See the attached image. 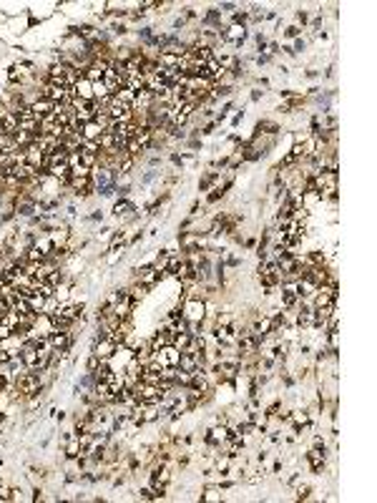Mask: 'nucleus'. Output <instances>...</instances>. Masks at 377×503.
<instances>
[{"mask_svg": "<svg viewBox=\"0 0 377 503\" xmlns=\"http://www.w3.org/2000/svg\"><path fill=\"white\" fill-rule=\"evenodd\" d=\"M164 279H166V277H164V272H159L151 262L136 265L134 269H131V282H141V285H146L148 290H153V287H156V285H161Z\"/></svg>", "mask_w": 377, "mask_h": 503, "instance_id": "f257e3e1", "label": "nucleus"}, {"mask_svg": "<svg viewBox=\"0 0 377 503\" xmlns=\"http://www.w3.org/2000/svg\"><path fill=\"white\" fill-rule=\"evenodd\" d=\"M304 466L309 468V473H315V475L327 473V466H329V453L309 445V448H307V453H304Z\"/></svg>", "mask_w": 377, "mask_h": 503, "instance_id": "f03ea898", "label": "nucleus"}, {"mask_svg": "<svg viewBox=\"0 0 377 503\" xmlns=\"http://www.w3.org/2000/svg\"><path fill=\"white\" fill-rule=\"evenodd\" d=\"M15 387H18L20 398L26 400V398H30V395H35V392H40V390H43V380H40V375H38V373L28 370V373H23V375L15 380Z\"/></svg>", "mask_w": 377, "mask_h": 503, "instance_id": "7ed1b4c3", "label": "nucleus"}, {"mask_svg": "<svg viewBox=\"0 0 377 503\" xmlns=\"http://www.w3.org/2000/svg\"><path fill=\"white\" fill-rule=\"evenodd\" d=\"M116 342L114 340H108V337H103V340H98V342H93L91 345V353L93 355H98V360H103V362H111L114 355H116Z\"/></svg>", "mask_w": 377, "mask_h": 503, "instance_id": "20e7f679", "label": "nucleus"}, {"mask_svg": "<svg viewBox=\"0 0 377 503\" xmlns=\"http://www.w3.org/2000/svg\"><path fill=\"white\" fill-rule=\"evenodd\" d=\"M126 295H128V299L139 307V304H144L146 302V297L151 295V290H148L146 285H141V282H128V285H126Z\"/></svg>", "mask_w": 377, "mask_h": 503, "instance_id": "39448f33", "label": "nucleus"}, {"mask_svg": "<svg viewBox=\"0 0 377 503\" xmlns=\"http://www.w3.org/2000/svg\"><path fill=\"white\" fill-rule=\"evenodd\" d=\"M227 498L224 491L216 486V483H204L202 486V493H199V501L202 503H221Z\"/></svg>", "mask_w": 377, "mask_h": 503, "instance_id": "423d86ee", "label": "nucleus"}, {"mask_svg": "<svg viewBox=\"0 0 377 503\" xmlns=\"http://www.w3.org/2000/svg\"><path fill=\"white\" fill-rule=\"evenodd\" d=\"M317 290H319V285L312 277H307V274H302V279L297 282V295H299V299H312V297L317 295Z\"/></svg>", "mask_w": 377, "mask_h": 503, "instance_id": "0eeeda50", "label": "nucleus"}, {"mask_svg": "<svg viewBox=\"0 0 377 503\" xmlns=\"http://www.w3.org/2000/svg\"><path fill=\"white\" fill-rule=\"evenodd\" d=\"M33 327H35V332H38L40 337H51V335L56 332L51 315H43V312H38V315H35V322H33Z\"/></svg>", "mask_w": 377, "mask_h": 503, "instance_id": "6e6552de", "label": "nucleus"}, {"mask_svg": "<svg viewBox=\"0 0 377 503\" xmlns=\"http://www.w3.org/2000/svg\"><path fill=\"white\" fill-rule=\"evenodd\" d=\"M23 151H26V161H28L30 166H35V169H43V159H46V151L38 146V144H30V146H26Z\"/></svg>", "mask_w": 377, "mask_h": 503, "instance_id": "1a4fd4ad", "label": "nucleus"}, {"mask_svg": "<svg viewBox=\"0 0 377 503\" xmlns=\"http://www.w3.org/2000/svg\"><path fill=\"white\" fill-rule=\"evenodd\" d=\"M30 111H33V116L38 121L46 119L48 114H53V101H48V98H35V101L30 103Z\"/></svg>", "mask_w": 377, "mask_h": 503, "instance_id": "9d476101", "label": "nucleus"}, {"mask_svg": "<svg viewBox=\"0 0 377 503\" xmlns=\"http://www.w3.org/2000/svg\"><path fill=\"white\" fill-rule=\"evenodd\" d=\"M101 134H103V126L98 121H88V123H83V128H81V136L86 141H98Z\"/></svg>", "mask_w": 377, "mask_h": 503, "instance_id": "9b49d317", "label": "nucleus"}, {"mask_svg": "<svg viewBox=\"0 0 377 503\" xmlns=\"http://www.w3.org/2000/svg\"><path fill=\"white\" fill-rule=\"evenodd\" d=\"M179 370H184V373H196V370H202V365H199V357L196 355H186V353H181V360H179V365H176Z\"/></svg>", "mask_w": 377, "mask_h": 503, "instance_id": "f8f14e48", "label": "nucleus"}, {"mask_svg": "<svg viewBox=\"0 0 377 503\" xmlns=\"http://www.w3.org/2000/svg\"><path fill=\"white\" fill-rule=\"evenodd\" d=\"M153 106V93L151 91H139L136 98H134V108H141V111H148Z\"/></svg>", "mask_w": 377, "mask_h": 503, "instance_id": "ddd939ff", "label": "nucleus"}, {"mask_svg": "<svg viewBox=\"0 0 377 503\" xmlns=\"http://www.w3.org/2000/svg\"><path fill=\"white\" fill-rule=\"evenodd\" d=\"M76 89V96L83 98V101H93V83L88 78H78V83L73 86Z\"/></svg>", "mask_w": 377, "mask_h": 503, "instance_id": "4468645a", "label": "nucleus"}, {"mask_svg": "<svg viewBox=\"0 0 377 503\" xmlns=\"http://www.w3.org/2000/svg\"><path fill=\"white\" fill-rule=\"evenodd\" d=\"M33 247L43 254V257H51L53 254V242H51V237L48 234H38L35 237V242H33Z\"/></svg>", "mask_w": 377, "mask_h": 503, "instance_id": "2eb2a0df", "label": "nucleus"}, {"mask_svg": "<svg viewBox=\"0 0 377 503\" xmlns=\"http://www.w3.org/2000/svg\"><path fill=\"white\" fill-rule=\"evenodd\" d=\"M224 196H227V191H224L221 186H214L211 191H206V194H204V204H206V207H214V204H216V202H221Z\"/></svg>", "mask_w": 377, "mask_h": 503, "instance_id": "dca6fc26", "label": "nucleus"}, {"mask_svg": "<svg viewBox=\"0 0 377 503\" xmlns=\"http://www.w3.org/2000/svg\"><path fill=\"white\" fill-rule=\"evenodd\" d=\"M312 491H315V488H312L309 483L302 480V483L294 488V501H312Z\"/></svg>", "mask_w": 377, "mask_h": 503, "instance_id": "f3484780", "label": "nucleus"}, {"mask_svg": "<svg viewBox=\"0 0 377 503\" xmlns=\"http://www.w3.org/2000/svg\"><path fill=\"white\" fill-rule=\"evenodd\" d=\"M78 154H81V164L88 166V169H93V166L98 164V154H101V151H86V148H81Z\"/></svg>", "mask_w": 377, "mask_h": 503, "instance_id": "a211bd4d", "label": "nucleus"}, {"mask_svg": "<svg viewBox=\"0 0 377 503\" xmlns=\"http://www.w3.org/2000/svg\"><path fill=\"white\" fill-rule=\"evenodd\" d=\"M136 498L139 501H159V496H156V491L146 483V486H139L136 488Z\"/></svg>", "mask_w": 377, "mask_h": 503, "instance_id": "6ab92c4d", "label": "nucleus"}, {"mask_svg": "<svg viewBox=\"0 0 377 503\" xmlns=\"http://www.w3.org/2000/svg\"><path fill=\"white\" fill-rule=\"evenodd\" d=\"M179 60H181V56H176V53H159L161 68H179Z\"/></svg>", "mask_w": 377, "mask_h": 503, "instance_id": "aec40b11", "label": "nucleus"}, {"mask_svg": "<svg viewBox=\"0 0 377 503\" xmlns=\"http://www.w3.org/2000/svg\"><path fill=\"white\" fill-rule=\"evenodd\" d=\"M302 33H304V30L299 28V26L290 23V26H284V28H282V40H294V38H302Z\"/></svg>", "mask_w": 377, "mask_h": 503, "instance_id": "412c9836", "label": "nucleus"}, {"mask_svg": "<svg viewBox=\"0 0 377 503\" xmlns=\"http://www.w3.org/2000/svg\"><path fill=\"white\" fill-rule=\"evenodd\" d=\"M161 350H164V355H166V362L176 367V365H179V360H181V350H176L174 345H166V347H161Z\"/></svg>", "mask_w": 377, "mask_h": 503, "instance_id": "4be33fe9", "label": "nucleus"}, {"mask_svg": "<svg viewBox=\"0 0 377 503\" xmlns=\"http://www.w3.org/2000/svg\"><path fill=\"white\" fill-rule=\"evenodd\" d=\"M58 310H60L58 299H56V297H46V302H43V310H40V312H43V315H56Z\"/></svg>", "mask_w": 377, "mask_h": 503, "instance_id": "5701e85b", "label": "nucleus"}, {"mask_svg": "<svg viewBox=\"0 0 377 503\" xmlns=\"http://www.w3.org/2000/svg\"><path fill=\"white\" fill-rule=\"evenodd\" d=\"M307 46H309V40H304V38H294V40L290 43L292 56H299V53H304V51H307Z\"/></svg>", "mask_w": 377, "mask_h": 503, "instance_id": "b1692460", "label": "nucleus"}, {"mask_svg": "<svg viewBox=\"0 0 377 503\" xmlns=\"http://www.w3.org/2000/svg\"><path fill=\"white\" fill-rule=\"evenodd\" d=\"M118 101H123V103H128V106H134V98H136V93L131 89H118V93H114Z\"/></svg>", "mask_w": 377, "mask_h": 503, "instance_id": "393cba45", "label": "nucleus"}, {"mask_svg": "<svg viewBox=\"0 0 377 503\" xmlns=\"http://www.w3.org/2000/svg\"><path fill=\"white\" fill-rule=\"evenodd\" d=\"M98 365H101L98 355H93V353L88 350V357H86V365H83V370H86V373H96V370H98Z\"/></svg>", "mask_w": 377, "mask_h": 503, "instance_id": "a878e982", "label": "nucleus"}, {"mask_svg": "<svg viewBox=\"0 0 377 503\" xmlns=\"http://www.w3.org/2000/svg\"><path fill=\"white\" fill-rule=\"evenodd\" d=\"M28 302H30V310H33V312H40V310H43V302H46V297L40 295V292H35V295L28 297Z\"/></svg>", "mask_w": 377, "mask_h": 503, "instance_id": "bb28decb", "label": "nucleus"}, {"mask_svg": "<svg viewBox=\"0 0 377 503\" xmlns=\"http://www.w3.org/2000/svg\"><path fill=\"white\" fill-rule=\"evenodd\" d=\"M103 96H108V86H106L103 81L93 83V98H103Z\"/></svg>", "mask_w": 377, "mask_h": 503, "instance_id": "cd10ccee", "label": "nucleus"}, {"mask_svg": "<svg viewBox=\"0 0 377 503\" xmlns=\"http://www.w3.org/2000/svg\"><path fill=\"white\" fill-rule=\"evenodd\" d=\"M83 222H91V224H98V222H103V211L101 209H93L91 214L83 216Z\"/></svg>", "mask_w": 377, "mask_h": 503, "instance_id": "c85d7f7f", "label": "nucleus"}, {"mask_svg": "<svg viewBox=\"0 0 377 503\" xmlns=\"http://www.w3.org/2000/svg\"><path fill=\"white\" fill-rule=\"evenodd\" d=\"M65 164L73 169V166H78L81 164V154L78 151H68V159H65Z\"/></svg>", "mask_w": 377, "mask_h": 503, "instance_id": "c756f323", "label": "nucleus"}, {"mask_svg": "<svg viewBox=\"0 0 377 503\" xmlns=\"http://www.w3.org/2000/svg\"><path fill=\"white\" fill-rule=\"evenodd\" d=\"M244 116H247V114H244V108H239V111H236V114L232 116V128H236V126L244 121Z\"/></svg>", "mask_w": 377, "mask_h": 503, "instance_id": "7c9ffc66", "label": "nucleus"}, {"mask_svg": "<svg viewBox=\"0 0 377 503\" xmlns=\"http://www.w3.org/2000/svg\"><path fill=\"white\" fill-rule=\"evenodd\" d=\"M13 335V327H8L5 322H0V340H5V337H10Z\"/></svg>", "mask_w": 377, "mask_h": 503, "instance_id": "2f4dec72", "label": "nucleus"}, {"mask_svg": "<svg viewBox=\"0 0 377 503\" xmlns=\"http://www.w3.org/2000/svg\"><path fill=\"white\" fill-rule=\"evenodd\" d=\"M249 98H252L254 103H259L261 98H264V91H261V89H252V93H249Z\"/></svg>", "mask_w": 377, "mask_h": 503, "instance_id": "473e14b6", "label": "nucleus"}, {"mask_svg": "<svg viewBox=\"0 0 377 503\" xmlns=\"http://www.w3.org/2000/svg\"><path fill=\"white\" fill-rule=\"evenodd\" d=\"M319 76H322V78H327V81H329V78H335V63H329V65L324 68V73H319Z\"/></svg>", "mask_w": 377, "mask_h": 503, "instance_id": "72a5a7b5", "label": "nucleus"}, {"mask_svg": "<svg viewBox=\"0 0 377 503\" xmlns=\"http://www.w3.org/2000/svg\"><path fill=\"white\" fill-rule=\"evenodd\" d=\"M5 312H8V304H5V299H3V297H0V317H3V315H5Z\"/></svg>", "mask_w": 377, "mask_h": 503, "instance_id": "f704fd0d", "label": "nucleus"}]
</instances>
